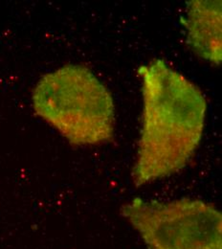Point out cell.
I'll return each mask as SVG.
<instances>
[{
	"label": "cell",
	"instance_id": "6da1fadb",
	"mask_svg": "<svg viewBox=\"0 0 222 249\" xmlns=\"http://www.w3.org/2000/svg\"><path fill=\"white\" fill-rule=\"evenodd\" d=\"M142 129L131 178L143 186L182 170L204 130L207 102L201 89L161 59L139 67Z\"/></svg>",
	"mask_w": 222,
	"mask_h": 249
},
{
	"label": "cell",
	"instance_id": "7a4b0ae2",
	"mask_svg": "<svg viewBox=\"0 0 222 249\" xmlns=\"http://www.w3.org/2000/svg\"><path fill=\"white\" fill-rule=\"evenodd\" d=\"M37 116L74 146L111 142L115 107L108 89L85 65L67 64L43 75L32 92Z\"/></svg>",
	"mask_w": 222,
	"mask_h": 249
},
{
	"label": "cell",
	"instance_id": "3957f363",
	"mask_svg": "<svg viewBox=\"0 0 222 249\" xmlns=\"http://www.w3.org/2000/svg\"><path fill=\"white\" fill-rule=\"evenodd\" d=\"M121 212L149 249H222V212L211 203L136 197Z\"/></svg>",
	"mask_w": 222,
	"mask_h": 249
},
{
	"label": "cell",
	"instance_id": "277c9868",
	"mask_svg": "<svg viewBox=\"0 0 222 249\" xmlns=\"http://www.w3.org/2000/svg\"><path fill=\"white\" fill-rule=\"evenodd\" d=\"M188 42L201 59L222 62V1L193 0L188 5Z\"/></svg>",
	"mask_w": 222,
	"mask_h": 249
}]
</instances>
